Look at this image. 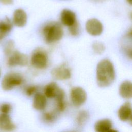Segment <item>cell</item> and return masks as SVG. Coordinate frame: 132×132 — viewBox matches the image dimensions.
<instances>
[{
    "instance_id": "2e32d148",
    "label": "cell",
    "mask_w": 132,
    "mask_h": 132,
    "mask_svg": "<svg viewBox=\"0 0 132 132\" xmlns=\"http://www.w3.org/2000/svg\"><path fill=\"white\" fill-rule=\"evenodd\" d=\"M60 88L57 83L51 82L48 84L44 88V95L48 98H54L57 95Z\"/></svg>"
},
{
    "instance_id": "83f0119b",
    "label": "cell",
    "mask_w": 132,
    "mask_h": 132,
    "mask_svg": "<svg viewBox=\"0 0 132 132\" xmlns=\"http://www.w3.org/2000/svg\"><path fill=\"white\" fill-rule=\"evenodd\" d=\"M129 120V122H130V123L132 125V114H131V115L130 116V117H129V119H128Z\"/></svg>"
},
{
    "instance_id": "484cf974",
    "label": "cell",
    "mask_w": 132,
    "mask_h": 132,
    "mask_svg": "<svg viewBox=\"0 0 132 132\" xmlns=\"http://www.w3.org/2000/svg\"><path fill=\"white\" fill-rule=\"evenodd\" d=\"M124 51L125 55L126 56L130 59H132V47L131 46H126L124 48Z\"/></svg>"
},
{
    "instance_id": "9a60e30c",
    "label": "cell",
    "mask_w": 132,
    "mask_h": 132,
    "mask_svg": "<svg viewBox=\"0 0 132 132\" xmlns=\"http://www.w3.org/2000/svg\"><path fill=\"white\" fill-rule=\"evenodd\" d=\"M112 122L108 119H104L96 122L94 125L95 130L97 132L112 131Z\"/></svg>"
},
{
    "instance_id": "5bb4252c",
    "label": "cell",
    "mask_w": 132,
    "mask_h": 132,
    "mask_svg": "<svg viewBox=\"0 0 132 132\" xmlns=\"http://www.w3.org/2000/svg\"><path fill=\"white\" fill-rule=\"evenodd\" d=\"M46 104L47 101L45 95L40 93L35 94L32 102V106L35 109L38 110H42L45 109Z\"/></svg>"
},
{
    "instance_id": "4fadbf2b",
    "label": "cell",
    "mask_w": 132,
    "mask_h": 132,
    "mask_svg": "<svg viewBox=\"0 0 132 132\" xmlns=\"http://www.w3.org/2000/svg\"><path fill=\"white\" fill-rule=\"evenodd\" d=\"M119 94L125 99L132 98V82L125 80L122 82L119 87Z\"/></svg>"
},
{
    "instance_id": "8992f818",
    "label": "cell",
    "mask_w": 132,
    "mask_h": 132,
    "mask_svg": "<svg viewBox=\"0 0 132 132\" xmlns=\"http://www.w3.org/2000/svg\"><path fill=\"white\" fill-rule=\"evenodd\" d=\"M86 29L88 33L92 36L100 35L103 30L102 23L97 19L92 18L89 19L86 23Z\"/></svg>"
},
{
    "instance_id": "44dd1931",
    "label": "cell",
    "mask_w": 132,
    "mask_h": 132,
    "mask_svg": "<svg viewBox=\"0 0 132 132\" xmlns=\"http://www.w3.org/2000/svg\"><path fill=\"white\" fill-rule=\"evenodd\" d=\"M55 114L52 112H46L43 115V120L46 122H52L55 119Z\"/></svg>"
},
{
    "instance_id": "d4e9b609",
    "label": "cell",
    "mask_w": 132,
    "mask_h": 132,
    "mask_svg": "<svg viewBox=\"0 0 132 132\" xmlns=\"http://www.w3.org/2000/svg\"><path fill=\"white\" fill-rule=\"evenodd\" d=\"M37 90L36 87L35 86H30L26 89V93L27 95L30 96L34 94Z\"/></svg>"
},
{
    "instance_id": "603a6c76",
    "label": "cell",
    "mask_w": 132,
    "mask_h": 132,
    "mask_svg": "<svg viewBox=\"0 0 132 132\" xmlns=\"http://www.w3.org/2000/svg\"><path fill=\"white\" fill-rule=\"evenodd\" d=\"M14 44L12 42L10 41L6 45V47L5 48V53L7 55H11L12 53V50L13 48Z\"/></svg>"
},
{
    "instance_id": "cb8c5ba5",
    "label": "cell",
    "mask_w": 132,
    "mask_h": 132,
    "mask_svg": "<svg viewBox=\"0 0 132 132\" xmlns=\"http://www.w3.org/2000/svg\"><path fill=\"white\" fill-rule=\"evenodd\" d=\"M11 110V106L10 104L5 103L3 104L1 107V111L2 113L8 114Z\"/></svg>"
},
{
    "instance_id": "7402d4cb",
    "label": "cell",
    "mask_w": 132,
    "mask_h": 132,
    "mask_svg": "<svg viewBox=\"0 0 132 132\" xmlns=\"http://www.w3.org/2000/svg\"><path fill=\"white\" fill-rule=\"evenodd\" d=\"M69 31L71 35L73 36H76L78 34L79 31V27L78 23L76 22L73 25L69 26Z\"/></svg>"
},
{
    "instance_id": "ffe728a7",
    "label": "cell",
    "mask_w": 132,
    "mask_h": 132,
    "mask_svg": "<svg viewBox=\"0 0 132 132\" xmlns=\"http://www.w3.org/2000/svg\"><path fill=\"white\" fill-rule=\"evenodd\" d=\"M88 118V114L86 111H81L79 112L76 118L77 123L81 125L84 124Z\"/></svg>"
},
{
    "instance_id": "52a82bcc",
    "label": "cell",
    "mask_w": 132,
    "mask_h": 132,
    "mask_svg": "<svg viewBox=\"0 0 132 132\" xmlns=\"http://www.w3.org/2000/svg\"><path fill=\"white\" fill-rule=\"evenodd\" d=\"M27 62V56L18 51H13L8 60V64L10 67L25 66Z\"/></svg>"
},
{
    "instance_id": "d6986e66",
    "label": "cell",
    "mask_w": 132,
    "mask_h": 132,
    "mask_svg": "<svg viewBox=\"0 0 132 132\" xmlns=\"http://www.w3.org/2000/svg\"><path fill=\"white\" fill-rule=\"evenodd\" d=\"M92 49L94 52L98 55L102 54L105 51V47L104 44L101 42L95 41L92 44Z\"/></svg>"
},
{
    "instance_id": "30bf717a",
    "label": "cell",
    "mask_w": 132,
    "mask_h": 132,
    "mask_svg": "<svg viewBox=\"0 0 132 132\" xmlns=\"http://www.w3.org/2000/svg\"><path fill=\"white\" fill-rule=\"evenodd\" d=\"M27 20V16L25 11L21 8L16 9L13 14V23L18 27H22L24 26Z\"/></svg>"
},
{
    "instance_id": "3957f363",
    "label": "cell",
    "mask_w": 132,
    "mask_h": 132,
    "mask_svg": "<svg viewBox=\"0 0 132 132\" xmlns=\"http://www.w3.org/2000/svg\"><path fill=\"white\" fill-rule=\"evenodd\" d=\"M23 82V77L19 73H9L3 77L1 86L5 91H9L17 86L20 85Z\"/></svg>"
},
{
    "instance_id": "6da1fadb",
    "label": "cell",
    "mask_w": 132,
    "mask_h": 132,
    "mask_svg": "<svg viewBox=\"0 0 132 132\" xmlns=\"http://www.w3.org/2000/svg\"><path fill=\"white\" fill-rule=\"evenodd\" d=\"M96 77L97 84L100 87H108L114 81L116 73L114 66L110 60L104 59L98 63Z\"/></svg>"
},
{
    "instance_id": "ba28073f",
    "label": "cell",
    "mask_w": 132,
    "mask_h": 132,
    "mask_svg": "<svg viewBox=\"0 0 132 132\" xmlns=\"http://www.w3.org/2000/svg\"><path fill=\"white\" fill-rule=\"evenodd\" d=\"M52 77L57 80H65L71 76L70 70L64 65L54 68L51 71Z\"/></svg>"
},
{
    "instance_id": "8fae6325",
    "label": "cell",
    "mask_w": 132,
    "mask_h": 132,
    "mask_svg": "<svg viewBox=\"0 0 132 132\" xmlns=\"http://www.w3.org/2000/svg\"><path fill=\"white\" fill-rule=\"evenodd\" d=\"M132 114V106L129 102H125L119 109L118 116L122 121L128 120Z\"/></svg>"
},
{
    "instance_id": "4316f807",
    "label": "cell",
    "mask_w": 132,
    "mask_h": 132,
    "mask_svg": "<svg viewBox=\"0 0 132 132\" xmlns=\"http://www.w3.org/2000/svg\"><path fill=\"white\" fill-rule=\"evenodd\" d=\"M2 3L5 5H10L13 3V0H0Z\"/></svg>"
},
{
    "instance_id": "7c38bea8",
    "label": "cell",
    "mask_w": 132,
    "mask_h": 132,
    "mask_svg": "<svg viewBox=\"0 0 132 132\" xmlns=\"http://www.w3.org/2000/svg\"><path fill=\"white\" fill-rule=\"evenodd\" d=\"M15 128V124L12 122L8 114H0V129L5 131H12Z\"/></svg>"
},
{
    "instance_id": "7a4b0ae2",
    "label": "cell",
    "mask_w": 132,
    "mask_h": 132,
    "mask_svg": "<svg viewBox=\"0 0 132 132\" xmlns=\"http://www.w3.org/2000/svg\"><path fill=\"white\" fill-rule=\"evenodd\" d=\"M43 34L45 40L48 43H52L61 40L63 35V30L60 24L52 22L43 27Z\"/></svg>"
},
{
    "instance_id": "5b68a950",
    "label": "cell",
    "mask_w": 132,
    "mask_h": 132,
    "mask_svg": "<svg viewBox=\"0 0 132 132\" xmlns=\"http://www.w3.org/2000/svg\"><path fill=\"white\" fill-rule=\"evenodd\" d=\"M87 97L85 90L80 87H75L72 89L70 92V98L73 105L79 107L86 102Z\"/></svg>"
},
{
    "instance_id": "f546056e",
    "label": "cell",
    "mask_w": 132,
    "mask_h": 132,
    "mask_svg": "<svg viewBox=\"0 0 132 132\" xmlns=\"http://www.w3.org/2000/svg\"><path fill=\"white\" fill-rule=\"evenodd\" d=\"M129 35H130V36L132 37V30H131V31H130V32L129 33Z\"/></svg>"
},
{
    "instance_id": "ac0fdd59",
    "label": "cell",
    "mask_w": 132,
    "mask_h": 132,
    "mask_svg": "<svg viewBox=\"0 0 132 132\" xmlns=\"http://www.w3.org/2000/svg\"><path fill=\"white\" fill-rule=\"evenodd\" d=\"M57 102V108L59 111H63L65 107L64 101L65 93L63 90L60 89L57 95L55 97Z\"/></svg>"
},
{
    "instance_id": "9c48e42d",
    "label": "cell",
    "mask_w": 132,
    "mask_h": 132,
    "mask_svg": "<svg viewBox=\"0 0 132 132\" xmlns=\"http://www.w3.org/2000/svg\"><path fill=\"white\" fill-rule=\"evenodd\" d=\"M60 20L63 25L68 27L77 22L75 13L69 9H64L62 10L60 13Z\"/></svg>"
},
{
    "instance_id": "277c9868",
    "label": "cell",
    "mask_w": 132,
    "mask_h": 132,
    "mask_svg": "<svg viewBox=\"0 0 132 132\" xmlns=\"http://www.w3.org/2000/svg\"><path fill=\"white\" fill-rule=\"evenodd\" d=\"M30 61L34 67L39 69H44L47 64L48 58L47 54L42 50H36L32 54Z\"/></svg>"
},
{
    "instance_id": "e0dca14e",
    "label": "cell",
    "mask_w": 132,
    "mask_h": 132,
    "mask_svg": "<svg viewBox=\"0 0 132 132\" xmlns=\"http://www.w3.org/2000/svg\"><path fill=\"white\" fill-rule=\"evenodd\" d=\"M12 27V23L9 18L0 21V38H2L5 35L8 33Z\"/></svg>"
},
{
    "instance_id": "4dcf8cb0",
    "label": "cell",
    "mask_w": 132,
    "mask_h": 132,
    "mask_svg": "<svg viewBox=\"0 0 132 132\" xmlns=\"http://www.w3.org/2000/svg\"><path fill=\"white\" fill-rule=\"evenodd\" d=\"M131 18H132V13H131Z\"/></svg>"
},
{
    "instance_id": "f1b7e54d",
    "label": "cell",
    "mask_w": 132,
    "mask_h": 132,
    "mask_svg": "<svg viewBox=\"0 0 132 132\" xmlns=\"http://www.w3.org/2000/svg\"><path fill=\"white\" fill-rule=\"evenodd\" d=\"M126 1L128 2V4H129L130 5H132V0H126Z\"/></svg>"
},
{
    "instance_id": "1f68e13d",
    "label": "cell",
    "mask_w": 132,
    "mask_h": 132,
    "mask_svg": "<svg viewBox=\"0 0 132 132\" xmlns=\"http://www.w3.org/2000/svg\"><path fill=\"white\" fill-rule=\"evenodd\" d=\"M0 76H1V71H0Z\"/></svg>"
}]
</instances>
